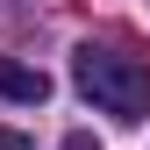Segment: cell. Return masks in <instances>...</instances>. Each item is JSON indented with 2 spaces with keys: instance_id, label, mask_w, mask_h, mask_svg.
Here are the masks:
<instances>
[{
  "instance_id": "4",
  "label": "cell",
  "mask_w": 150,
  "mask_h": 150,
  "mask_svg": "<svg viewBox=\"0 0 150 150\" xmlns=\"http://www.w3.org/2000/svg\"><path fill=\"white\" fill-rule=\"evenodd\" d=\"M0 150H29V136H14V129H0Z\"/></svg>"
},
{
  "instance_id": "1",
  "label": "cell",
  "mask_w": 150,
  "mask_h": 150,
  "mask_svg": "<svg viewBox=\"0 0 150 150\" xmlns=\"http://www.w3.org/2000/svg\"><path fill=\"white\" fill-rule=\"evenodd\" d=\"M71 79L93 107H107L115 122H143L150 115V64L129 57V50H107V43H79L71 50Z\"/></svg>"
},
{
  "instance_id": "3",
  "label": "cell",
  "mask_w": 150,
  "mask_h": 150,
  "mask_svg": "<svg viewBox=\"0 0 150 150\" xmlns=\"http://www.w3.org/2000/svg\"><path fill=\"white\" fill-rule=\"evenodd\" d=\"M64 150H100V136H86V129H79V136H64Z\"/></svg>"
},
{
  "instance_id": "2",
  "label": "cell",
  "mask_w": 150,
  "mask_h": 150,
  "mask_svg": "<svg viewBox=\"0 0 150 150\" xmlns=\"http://www.w3.org/2000/svg\"><path fill=\"white\" fill-rule=\"evenodd\" d=\"M0 100H22V107H43L50 100V79L36 64H14V57H0Z\"/></svg>"
}]
</instances>
